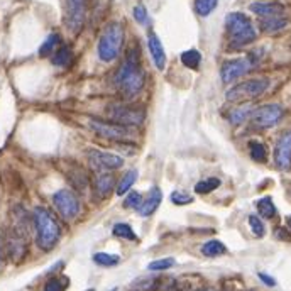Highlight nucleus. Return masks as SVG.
Segmentation results:
<instances>
[{"mask_svg": "<svg viewBox=\"0 0 291 291\" xmlns=\"http://www.w3.org/2000/svg\"><path fill=\"white\" fill-rule=\"evenodd\" d=\"M115 83H117V87L122 90L127 97H134V95H137L142 90V87H144V73L141 70L137 51L132 49L129 51L120 70L117 71Z\"/></svg>", "mask_w": 291, "mask_h": 291, "instance_id": "nucleus-1", "label": "nucleus"}, {"mask_svg": "<svg viewBox=\"0 0 291 291\" xmlns=\"http://www.w3.org/2000/svg\"><path fill=\"white\" fill-rule=\"evenodd\" d=\"M12 219L14 222L7 232V249L9 256L15 262H19L25 256V252H28V235H29L28 214L20 207H15Z\"/></svg>", "mask_w": 291, "mask_h": 291, "instance_id": "nucleus-2", "label": "nucleus"}, {"mask_svg": "<svg viewBox=\"0 0 291 291\" xmlns=\"http://www.w3.org/2000/svg\"><path fill=\"white\" fill-rule=\"evenodd\" d=\"M34 225H36L38 246L42 251H51L61 237L60 224H58L55 217L51 215L49 210L38 207L34 210Z\"/></svg>", "mask_w": 291, "mask_h": 291, "instance_id": "nucleus-3", "label": "nucleus"}, {"mask_svg": "<svg viewBox=\"0 0 291 291\" xmlns=\"http://www.w3.org/2000/svg\"><path fill=\"white\" fill-rule=\"evenodd\" d=\"M225 29L229 34L230 44L234 47H242L256 39V29L247 15L241 12H232L225 19Z\"/></svg>", "mask_w": 291, "mask_h": 291, "instance_id": "nucleus-4", "label": "nucleus"}, {"mask_svg": "<svg viewBox=\"0 0 291 291\" xmlns=\"http://www.w3.org/2000/svg\"><path fill=\"white\" fill-rule=\"evenodd\" d=\"M124 42V31L122 25L117 22H112L105 28L102 38L98 41V56L105 63L114 61L119 56L120 47Z\"/></svg>", "mask_w": 291, "mask_h": 291, "instance_id": "nucleus-5", "label": "nucleus"}, {"mask_svg": "<svg viewBox=\"0 0 291 291\" xmlns=\"http://www.w3.org/2000/svg\"><path fill=\"white\" fill-rule=\"evenodd\" d=\"M269 88L268 78H254V80L242 82L235 87H232L225 93V98L229 102H242V100H251L262 95Z\"/></svg>", "mask_w": 291, "mask_h": 291, "instance_id": "nucleus-6", "label": "nucleus"}, {"mask_svg": "<svg viewBox=\"0 0 291 291\" xmlns=\"http://www.w3.org/2000/svg\"><path fill=\"white\" fill-rule=\"evenodd\" d=\"M52 203H55L56 210L60 215L66 220H73L80 214V202H78L76 195L70 192V190H60L52 197Z\"/></svg>", "mask_w": 291, "mask_h": 291, "instance_id": "nucleus-7", "label": "nucleus"}, {"mask_svg": "<svg viewBox=\"0 0 291 291\" xmlns=\"http://www.w3.org/2000/svg\"><path fill=\"white\" fill-rule=\"evenodd\" d=\"M90 127H92L98 136L107 137V139H114V141H127V139H130L132 134H134L129 125L110 124V122H103V120H98V119L90 120Z\"/></svg>", "mask_w": 291, "mask_h": 291, "instance_id": "nucleus-8", "label": "nucleus"}, {"mask_svg": "<svg viewBox=\"0 0 291 291\" xmlns=\"http://www.w3.org/2000/svg\"><path fill=\"white\" fill-rule=\"evenodd\" d=\"M254 58H237V60H230L224 63L222 66V80L224 83H232L235 80H239L241 76H244L247 71H251V68L254 66Z\"/></svg>", "mask_w": 291, "mask_h": 291, "instance_id": "nucleus-9", "label": "nucleus"}, {"mask_svg": "<svg viewBox=\"0 0 291 291\" xmlns=\"http://www.w3.org/2000/svg\"><path fill=\"white\" fill-rule=\"evenodd\" d=\"M66 4V25L71 33H80L85 22V12H87V0H65Z\"/></svg>", "mask_w": 291, "mask_h": 291, "instance_id": "nucleus-10", "label": "nucleus"}, {"mask_svg": "<svg viewBox=\"0 0 291 291\" xmlns=\"http://www.w3.org/2000/svg\"><path fill=\"white\" fill-rule=\"evenodd\" d=\"M109 115L114 120H117V122L124 124V125L125 124L127 125H141L146 119L144 110L125 107V105H114V107L110 109Z\"/></svg>", "mask_w": 291, "mask_h": 291, "instance_id": "nucleus-11", "label": "nucleus"}, {"mask_svg": "<svg viewBox=\"0 0 291 291\" xmlns=\"http://www.w3.org/2000/svg\"><path fill=\"white\" fill-rule=\"evenodd\" d=\"M283 117V109L279 105H262V107L256 109L252 112V120L254 124L259 127H273L276 125Z\"/></svg>", "mask_w": 291, "mask_h": 291, "instance_id": "nucleus-12", "label": "nucleus"}, {"mask_svg": "<svg viewBox=\"0 0 291 291\" xmlns=\"http://www.w3.org/2000/svg\"><path fill=\"white\" fill-rule=\"evenodd\" d=\"M88 157H90V163L97 169H102V171H112V169H119L124 165L122 157L117 154H112V152H102V151L93 149L88 152Z\"/></svg>", "mask_w": 291, "mask_h": 291, "instance_id": "nucleus-13", "label": "nucleus"}, {"mask_svg": "<svg viewBox=\"0 0 291 291\" xmlns=\"http://www.w3.org/2000/svg\"><path fill=\"white\" fill-rule=\"evenodd\" d=\"M274 161L281 169H288L291 166V132L279 137L276 149H274Z\"/></svg>", "mask_w": 291, "mask_h": 291, "instance_id": "nucleus-14", "label": "nucleus"}, {"mask_svg": "<svg viewBox=\"0 0 291 291\" xmlns=\"http://www.w3.org/2000/svg\"><path fill=\"white\" fill-rule=\"evenodd\" d=\"M147 46H149L152 61H154L156 68H157V70H165V66H166V52H165V47H163L160 38H157L156 34H149Z\"/></svg>", "mask_w": 291, "mask_h": 291, "instance_id": "nucleus-15", "label": "nucleus"}, {"mask_svg": "<svg viewBox=\"0 0 291 291\" xmlns=\"http://www.w3.org/2000/svg\"><path fill=\"white\" fill-rule=\"evenodd\" d=\"M251 10L259 17H276L283 15L284 7L278 2H254L251 4Z\"/></svg>", "mask_w": 291, "mask_h": 291, "instance_id": "nucleus-16", "label": "nucleus"}, {"mask_svg": "<svg viewBox=\"0 0 291 291\" xmlns=\"http://www.w3.org/2000/svg\"><path fill=\"white\" fill-rule=\"evenodd\" d=\"M161 200H163V193H161V190L157 188V187H152L149 190V193H147V197L146 200L142 202V205L139 207V214L142 217H149L152 215L156 211V208L160 207V203H161Z\"/></svg>", "mask_w": 291, "mask_h": 291, "instance_id": "nucleus-17", "label": "nucleus"}, {"mask_svg": "<svg viewBox=\"0 0 291 291\" xmlns=\"http://www.w3.org/2000/svg\"><path fill=\"white\" fill-rule=\"evenodd\" d=\"M259 25H261L264 33H276V31L283 29L286 25V19L281 17V15H276V17H261Z\"/></svg>", "mask_w": 291, "mask_h": 291, "instance_id": "nucleus-18", "label": "nucleus"}, {"mask_svg": "<svg viewBox=\"0 0 291 291\" xmlns=\"http://www.w3.org/2000/svg\"><path fill=\"white\" fill-rule=\"evenodd\" d=\"M252 112H254L252 105H244V107H237V109L232 110V112L229 114V119L234 125H239V124L244 122V120H247V117H251Z\"/></svg>", "mask_w": 291, "mask_h": 291, "instance_id": "nucleus-19", "label": "nucleus"}, {"mask_svg": "<svg viewBox=\"0 0 291 291\" xmlns=\"http://www.w3.org/2000/svg\"><path fill=\"white\" fill-rule=\"evenodd\" d=\"M114 188V178L110 176V174H98L97 178V192L100 197H109V193L112 192Z\"/></svg>", "mask_w": 291, "mask_h": 291, "instance_id": "nucleus-20", "label": "nucleus"}, {"mask_svg": "<svg viewBox=\"0 0 291 291\" xmlns=\"http://www.w3.org/2000/svg\"><path fill=\"white\" fill-rule=\"evenodd\" d=\"M202 252L205 254V256H208V257H217V256H222V254H225L227 252V247L222 244L220 241H208L207 244H203Z\"/></svg>", "mask_w": 291, "mask_h": 291, "instance_id": "nucleus-21", "label": "nucleus"}, {"mask_svg": "<svg viewBox=\"0 0 291 291\" xmlns=\"http://www.w3.org/2000/svg\"><path fill=\"white\" fill-rule=\"evenodd\" d=\"M257 211L261 214V217H264V219H273V217L276 215V207H274L271 198L264 197L257 202Z\"/></svg>", "mask_w": 291, "mask_h": 291, "instance_id": "nucleus-22", "label": "nucleus"}, {"mask_svg": "<svg viewBox=\"0 0 291 291\" xmlns=\"http://www.w3.org/2000/svg\"><path fill=\"white\" fill-rule=\"evenodd\" d=\"M200 61H202V55H200L197 49L184 51L181 55V63L184 66L192 68V70H197V68L200 66Z\"/></svg>", "mask_w": 291, "mask_h": 291, "instance_id": "nucleus-23", "label": "nucleus"}, {"mask_svg": "<svg viewBox=\"0 0 291 291\" xmlns=\"http://www.w3.org/2000/svg\"><path fill=\"white\" fill-rule=\"evenodd\" d=\"M220 187V179L219 178H207V179H202L195 184V192L200 193V195H205V193H210L214 192L215 188Z\"/></svg>", "mask_w": 291, "mask_h": 291, "instance_id": "nucleus-24", "label": "nucleus"}, {"mask_svg": "<svg viewBox=\"0 0 291 291\" xmlns=\"http://www.w3.org/2000/svg\"><path fill=\"white\" fill-rule=\"evenodd\" d=\"M136 179H137V171H136V169H132V171L125 173L124 178L120 179L119 187H117V195H124V193L129 192V190L132 188V184L136 183Z\"/></svg>", "mask_w": 291, "mask_h": 291, "instance_id": "nucleus-25", "label": "nucleus"}, {"mask_svg": "<svg viewBox=\"0 0 291 291\" xmlns=\"http://www.w3.org/2000/svg\"><path fill=\"white\" fill-rule=\"evenodd\" d=\"M71 61V49L68 46H61L60 49L56 51V55L52 56V63L56 66H68Z\"/></svg>", "mask_w": 291, "mask_h": 291, "instance_id": "nucleus-26", "label": "nucleus"}, {"mask_svg": "<svg viewBox=\"0 0 291 291\" xmlns=\"http://www.w3.org/2000/svg\"><path fill=\"white\" fill-rule=\"evenodd\" d=\"M93 261L98 264V266H115V264L120 262V257L115 256V254H107V252H97L93 256Z\"/></svg>", "mask_w": 291, "mask_h": 291, "instance_id": "nucleus-27", "label": "nucleus"}, {"mask_svg": "<svg viewBox=\"0 0 291 291\" xmlns=\"http://www.w3.org/2000/svg\"><path fill=\"white\" fill-rule=\"evenodd\" d=\"M251 157L257 163H264L268 157L266 147L261 142H251Z\"/></svg>", "mask_w": 291, "mask_h": 291, "instance_id": "nucleus-28", "label": "nucleus"}, {"mask_svg": "<svg viewBox=\"0 0 291 291\" xmlns=\"http://www.w3.org/2000/svg\"><path fill=\"white\" fill-rule=\"evenodd\" d=\"M58 42H60V36H58V34H51L49 38L42 42V46L39 47V55L41 56L51 55V52L55 51V47L58 46Z\"/></svg>", "mask_w": 291, "mask_h": 291, "instance_id": "nucleus-29", "label": "nucleus"}, {"mask_svg": "<svg viewBox=\"0 0 291 291\" xmlns=\"http://www.w3.org/2000/svg\"><path fill=\"white\" fill-rule=\"evenodd\" d=\"M217 4H219V0H197L195 2V9H197V12L200 15H208L211 10L217 7Z\"/></svg>", "mask_w": 291, "mask_h": 291, "instance_id": "nucleus-30", "label": "nucleus"}, {"mask_svg": "<svg viewBox=\"0 0 291 291\" xmlns=\"http://www.w3.org/2000/svg\"><path fill=\"white\" fill-rule=\"evenodd\" d=\"M114 235L122 237V239H127V241H136L134 230H132L127 224H117V225H115L114 227Z\"/></svg>", "mask_w": 291, "mask_h": 291, "instance_id": "nucleus-31", "label": "nucleus"}, {"mask_svg": "<svg viewBox=\"0 0 291 291\" xmlns=\"http://www.w3.org/2000/svg\"><path fill=\"white\" fill-rule=\"evenodd\" d=\"M174 264V259L166 257V259H157V261H152L147 269L149 271H165V269H169Z\"/></svg>", "mask_w": 291, "mask_h": 291, "instance_id": "nucleus-32", "label": "nucleus"}, {"mask_svg": "<svg viewBox=\"0 0 291 291\" xmlns=\"http://www.w3.org/2000/svg\"><path fill=\"white\" fill-rule=\"evenodd\" d=\"M142 197H141V193L139 192H132L127 195V198H125V202H124V207L125 208H139L141 205H142Z\"/></svg>", "mask_w": 291, "mask_h": 291, "instance_id": "nucleus-33", "label": "nucleus"}, {"mask_svg": "<svg viewBox=\"0 0 291 291\" xmlns=\"http://www.w3.org/2000/svg\"><path fill=\"white\" fill-rule=\"evenodd\" d=\"M249 225H251V229H252L254 235H256V237H262L264 235V224L261 222L259 217L251 215L249 217Z\"/></svg>", "mask_w": 291, "mask_h": 291, "instance_id": "nucleus-34", "label": "nucleus"}, {"mask_svg": "<svg viewBox=\"0 0 291 291\" xmlns=\"http://www.w3.org/2000/svg\"><path fill=\"white\" fill-rule=\"evenodd\" d=\"M157 281L156 279H141V281H137L134 286H132V289L134 291H152L156 288Z\"/></svg>", "mask_w": 291, "mask_h": 291, "instance_id": "nucleus-35", "label": "nucleus"}, {"mask_svg": "<svg viewBox=\"0 0 291 291\" xmlns=\"http://www.w3.org/2000/svg\"><path fill=\"white\" fill-rule=\"evenodd\" d=\"M171 202L176 203V205H187V203H192L193 198L190 197L188 193H183V192H173L171 193Z\"/></svg>", "mask_w": 291, "mask_h": 291, "instance_id": "nucleus-36", "label": "nucleus"}, {"mask_svg": "<svg viewBox=\"0 0 291 291\" xmlns=\"http://www.w3.org/2000/svg\"><path fill=\"white\" fill-rule=\"evenodd\" d=\"M134 17L139 24H146L147 22V12H146V7L142 5H136L134 9Z\"/></svg>", "mask_w": 291, "mask_h": 291, "instance_id": "nucleus-37", "label": "nucleus"}, {"mask_svg": "<svg viewBox=\"0 0 291 291\" xmlns=\"http://www.w3.org/2000/svg\"><path fill=\"white\" fill-rule=\"evenodd\" d=\"M44 291H65V284H63L60 279L52 278V279H49V281L46 283Z\"/></svg>", "mask_w": 291, "mask_h": 291, "instance_id": "nucleus-38", "label": "nucleus"}, {"mask_svg": "<svg viewBox=\"0 0 291 291\" xmlns=\"http://www.w3.org/2000/svg\"><path fill=\"white\" fill-rule=\"evenodd\" d=\"M259 278H261V281H264V284H268V286H274V284H276V281H274L271 276H268V274L264 273H259Z\"/></svg>", "mask_w": 291, "mask_h": 291, "instance_id": "nucleus-39", "label": "nucleus"}, {"mask_svg": "<svg viewBox=\"0 0 291 291\" xmlns=\"http://www.w3.org/2000/svg\"><path fill=\"white\" fill-rule=\"evenodd\" d=\"M0 264H2V244H0Z\"/></svg>", "mask_w": 291, "mask_h": 291, "instance_id": "nucleus-40", "label": "nucleus"}, {"mask_svg": "<svg viewBox=\"0 0 291 291\" xmlns=\"http://www.w3.org/2000/svg\"><path fill=\"white\" fill-rule=\"evenodd\" d=\"M286 222H288V227L291 229V217H288V219H286Z\"/></svg>", "mask_w": 291, "mask_h": 291, "instance_id": "nucleus-41", "label": "nucleus"}, {"mask_svg": "<svg viewBox=\"0 0 291 291\" xmlns=\"http://www.w3.org/2000/svg\"><path fill=\"white\" fill-rule=\"evenodd\" d=\"M198 291H210L208 288H202V289H198Z\"/></svg>", "mask_w": 291, "mask_h": 291, "instance_id": "nucleus-42", "label": "nucleus"}]
</instances>
